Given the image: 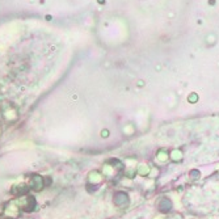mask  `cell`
Instances as JSON below:
<instances>
[{"mask_svg":"<svg viewBox=\"0 0 219 219\" xmlns=\"http://www.w3.org/2000/svg\"><path fill=\"white\" fill-rule=\"evenodd\" d=\"M32 186H33L34 189H41L42 188V179L38 177V176L33 177V179H32Z\"/></svg>","mask_w":219,"mask_h":219,"instance_id":"6da1fadb","label":"cell"}]
</instances>
